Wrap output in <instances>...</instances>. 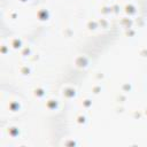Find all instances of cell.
Returning a JSON list of instances; mask_svg holds the SVG:
<instances>
[{"mask_svg": "<svg viewBox=\"0 0 147 147\" xmlns=\"http://www.w3.org/2000/svg\"><path fill=\"white\" fill-rule=\"evenodd\" d=\"M62 95L65 98V99H72V98H75L76 96V90H75V87H72V86H70V85H67V86H64L63 88H62Z\"/></svg>", "mask_w": 147, "mask_h": 147, "instance_id": "1", "label": "cell"}, {"mask_svg": "<svg viewBox=\"0 0 147 147\" xmlns=\"http://www.w3.org/2000/svg\"><path fill=\"white\" fill-rule=\"evenodd\" d=\"M8 44L14 49H22V47L24 46L23 45V40L20 37H13V38H10L8 40Z\"/></svg>", "mask_w": 147, "mask_h": 147, "instance_id": "2", "label": "cell"}, {"mask_svg": "<svg viewBox=\"0 0 147 147\" xmlns=\"http://www.w3.org/2000/svg\"><path fill=\"white\" fill-rule=\"evenodd\" d=\"M75 64H76V67H78V68H85V67L88 64V59H87L85 55H78V56L75 59Z\"/></svg>", "mask_w": 147, "mask_h": 147, "instance_id": "3", "label": "cell"}, {"mask_svg": "<svg viewBox=\"0 0 147 147\" xmlns=\"http://www.w3.org/2000/svg\"><path fill=\"white\" fill-rule=\"evenodd\" d=\"M21 108H22V103L20 100H13L8 103V110L11 113H17L21 110Z\"/></svg>", "mask_w": 147, "mask_h": 147, "instance_id": "4", "label": "cell"}, {"mask_svg": "<svg viewBox=\"0 0 147 147\" xmlns=\"http://www.w3.org/2000/svg\"><path fill=\"white\" fill-rule=\"evenodd\" d=\"M6 132H7V134L10 136L11 138H17V137L20 136V129H18L17 126H15V125H9V126H7Z\"/></svg>", "mask_w": 147, "mask_h": 147, "instance_id": "5", "label": "cell"}, {"mask_svg": "<svg viewBox=\"0 0 147 147\" xmlns=\"http://www.w3.org/2000/svg\"><path fill=\"white\" fill-rule=\"evenodd\" d=\"M46 107L49 110H56L59 108V101L54 98H49L46 100Z\"/></svg>", "mask_w": 147, "mask_h": 147, "instance_id": "6", "label": "cell"}, {"mask_svg": "<svg viewBox=\"0 0 147 147\" xmlns=\"http://www.w3.org/2000/svg\"><path fill=\"white\" fill-rule=\"evenodd\" d=\"M18 71L22 76H29L32 72V67L30 64H23L18 68Z\"/></svg>", "mask_w": 147, "mask_h": 147, "instance_id": "7", "label": "cell"}, {"mask_svg": "<svg viewBox=\"0 0 147 147\" xmlns=\"http://www.w3.org/2000/svg\"><path fill=\"white\" fill-rule=\"evenodd\" d=\"M124 11H125L129 16H131V15H133V14H136V13H137V7H136L132 2L126 3V5H125V7H124Z\"/></svg>", "mask_w": 147, "mask_h": 147, "instance_id": "8", "label": "cell"}, {"mask_svg": "<svg viewBox=\"0 0 147 147\" xmlns=\"http://www.w3.org/2000/svg\"><path fill=\"white\" fill-rule=\"evenodd\" d=\"M32 94L37 98V99H41L44 95H45V88L41 87V86H36L32 91Z\"/></svg>", "mask_w": 147, "mask_h": 147, "instance_id": "9", "label": "cell"}, {"mask_svg": "<svg viewBox=\"0 0 147 147\" xmlns=\"http://www.w3.org/2000/svg\"><path fill=\"white\" fill-rule=\"evenodd\" d=\"M37 15H38V18H39L40 21H47L48 17H49V14H48V11H47L45 8H40V9L38 10Z\"/></svg>", "mask_w": 147, "mask_h": 147, "instance_id": "10", "label": "cell"}, {"mask_svg": "<svg viewBox=\"0 0 147 147\" xmlns=\"http://www.w3.org/2000/svg\"><path fill=\"white\" fill-rule=\"evenodd\" d=\"M21 54H22V56H24V57L32 55V48H31V46H29V45L23 46L22 49H21Z\"/></svg>", "mask_w": 147, "mask_h": 147, "instance_id": "11", "label": "cell"}, {"mask_svg": "<svg viewBox=\"0 0 147 147\" xmlns=\"http://www.w3.org/2000/svg\"><path fill=\"white\" fill-rule=\"evenodd\" d=\"M86 26H87L88 30L95 31V30L99 28V22H98V21H92V20H91V21L87 22V25H86Z\"/></svg>", "mask_w": 147, "mask_h": 147, "instance_id": "12", "label": "cell"}, {"mask_svg": "<svg viewBox=\"0 0 147 147\" xmlns=\"http://www.w3.org/2000/svg\"><path fill=\"white\" fill-rule=\"evenodd\" d=\"M9 44H6V42H1V46H0V51H1V54L2 55H6L9 53Z\"/></svg>", "mask_w": 147, "mask_h": 147, "instance_id": "13", "label": "cell"}, {"mask_svg": "<svg viewBox=\"0 0 147 147\" xmlns=\"http://www.w3.org/2000/svg\"><path fill=\"white\" fill-rule=\"evenodd\" d=\"M76 123L79 124V125H84V124L86 123V117H85L83 114L78 115V116L76 117Z\"/></svg>", "mask_w": 147, "mask_h": 147, "instance_id": "14", "label": "cell"}, {"mask_svg": "<svg viewBox=\"0 0 147 147\" xmlns=\"http://www.w3.org/2000/svg\"><path fill=\"white\" fill-rule=\"evenodd\" d=\"M98 22H99V25H101V28H103V29H107V26H108V24H109V22H108L107 18H101V20L98 21Z\"/></svg>", "mask_w": 147, "mask_h": 147, "instance_id": "15", "label": "cell"}, {"mask_svg": "<svg viewBox=\"0 0 147 147\" xmlns=\"http://www.w3.org/2000/svg\"><path fill=\"white\" fill-rule=\"evenodd\" d=\"M8 17H10V20H16V17H17V13H16V11L8 13Z\"/></svg>", "mask_w": 147, "mask_h": 147, "instance_id": "16", "label": "cell"}, {"mask_svg": "<svg viewBox=\"0 0 147 147\" xmlns=\"http://www.w3.org/2000/svg\"><path fill=\"white\" fill-rule=\"evenodd\" d=\"M90 105H91V101H90L88 99H86V100H84V106H85L86 108H88V107H90Z\"/></svg>", "mask_w": 147, "mask_h": 147, "instance_id": "17", "label": "cell"}, {"mask_svg": "<svg viewBox=\"0 0 147 147\" xmlns=\"http://www.w3.org/2000/svg\"><path fill=\"white\" fill-rule=\"evenodd\" d=\"M99 90H100V87H99V86H94V87H93L94 93H98V91H99Z\"/></svg>", "mask_w": 147, "mask_h": 147, "instance_id": "18", "label": "cell"}, {"mask_svg": "<svg viewBox=\"0 0 147 147\" xmlns=\"http://www.w3.org/2000/svg\"><path fill=\"white\" fill-rule=\"evenodd\" d=\"M18 1H21V2H28L29 0H18Z\"/></svg>", "mask_w": 147, "mask_h": 147, "instance_id": "19", "label": "cell"}, {"mask_svg": "<svg viewBox=\"0 0 147 147\" xmlns=\"http://www.w3.org/2000/svg\"><path fill=\"white\" fill-rule=\"evenodd\" d=\"M145 114H146V116H147V109H146V111H145Z\"/></svg>", "mask_w": 147, "mask_h": 147, "instance_id": "20", "label": "cell"}]
</instances>
